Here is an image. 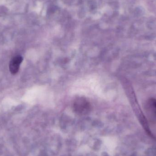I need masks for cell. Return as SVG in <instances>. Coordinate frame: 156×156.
<instances>
[{"label": "cell", "mask_w": 156, "mask_h": 156, "mask_svg": "<svg viewBox=\"0 0 156 156\" xmlns=\"http://www.w3.org/2000/svg\"><path fill=\"white\" fill-rule=\"evenodd\" d=\"M90 106L89 103L84 100H78L74 103V108L77 112H85L89 109Z\"/></svg>", "instance_id": "7a4b0ae2"}, {"label": "cell", "mask_w": 156, "mask_h": 156, "mask_svg": "<svg viewBox=\"0 0 156 156\" xmlns=\"http://www.w3.org/2000/svg\"><path fill=\"white\" fill-rule=\"evenodd\" d=\"M146 109L156 116V99L150 98L147 102Z\"/></svg>", "instance_id": "3957f363"}, {"label": "cell", "mask_w": 156, "mask_h": 156, "mask_svg": "<svg viewBox=\"0 0 156 156\" xmlns=\"http://www.w3.org/2000/svg\"><path fill=\"white\" fill-rule=\"evenodd\" d=\"M23 60V57L20 55L16 56L11 60L9 65V69L12 74L15 75L17 73Z\"/></svg>", "instance_id": "6da1fadb"}]
</instances>
